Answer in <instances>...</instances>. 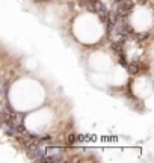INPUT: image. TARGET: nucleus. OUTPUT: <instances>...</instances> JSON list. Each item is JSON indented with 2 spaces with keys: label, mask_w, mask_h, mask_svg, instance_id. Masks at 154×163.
<instances>
[{
  "label": "nucleus",
  "mask_w": 154,
  "mask_h": 163,
  "mask_svg": "<svg viewBox=\"0 0 154 163\" xmlns=\"http://www.w3.org/2000/svg\"><path fill=\"white\" fill-rule=\"evenodd\" d=\"M142 68H144V65H142V62H130L128 65H127V70H128V73H131V74H139L141 71H142Z\"/></svg>",
  "instance_id": "f257e3e1"
},
{
  "label": "nucleus",
  "mask_w": 154,
  "mask_h": 163,
  "mask_svg": "<svg viewBox=\"0 0 154 163\" xmlns=\"http://www.w3.org/2000/svg\"><path fill=\"white\" fill-rule=\"evenodd\" d=\"M112 48H114V51L119 54V57L121 56H124V45H122V42L121 41H115L114 44H112Z\"/></svg>",
  "instance_id": "f03ea898"
},
{
  "label": "nucleus",
  "mask_w": 154,
  "mask_h": 163,
  "mask_svg": "<svg viewBox=\"0 0 154 163\" xmlns=\"http://www.w3.org/2000/svg\"><path fill=\"white\" fill-rule=\"evenodd\" d=\"M67 139H68V144L71 145V144H74V142H76V134H74V133H71Z\"/></svg>",
  "instance_id": "7ed1b4c3"
}]
</instances>
